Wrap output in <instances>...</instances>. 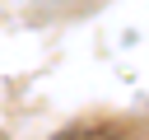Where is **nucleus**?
Listing matches in <instances>:
<instances>
[]
</instances>
